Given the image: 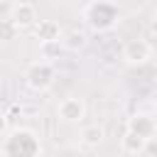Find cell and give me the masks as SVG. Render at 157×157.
I'll use <instances>...</instances> for the list:
<instances>
[{
  "label": "cell",
  "instance_id": "cell-6",
  "mask_svg": "<svg viewBox=\"0 0 157 157\" xmlns=\"http://www.w3.org/2000/svg\"><path fill=\"white\" fill-rule=\"evenodd\" d=\"M128 130H132V132H137V135H142V137L147 140V137H155L157 125H155V118H152V115L137 113V115H132V118L128 120Z\"/></svg>",
  "mask_w": 157,
  "mask_h": 157
},
{
  "label": "cell",
  "instance_id": "cell-10",
  "mask_svg": "<svg viewBox=\"0 0 157 157\" xmlns=\"http://www.w3.org/2000/svg\"><path fill=\"white\" fill-rule=\"evenodd\" d=\"M61 37H64V39H61L64 49H71V52H76V49H83V47H86V32H81V29H76V27L66 29Z\"/></svg>",
  "mask_w": 157,
  "mask_h": 157
},
{
  "label": "cell",
  "instance_id": "cell-9",
  "mask_svg": "<svg viewBox=\"0 0 157 157\" xmlns=\"http://www.w3.org/2000/svg\"><path fill=\"white\" fill-rule=\"evenodd\" d=\"M145 137L132 132V130H125V135L120 137V150L125 155H142V147H145Z\"/></svg>",
  "mask_w": 157,
  "mask_h": 157
},
{
  "label": "cell",
  "instance_id": "cell-7",
  "mask_svg": "<svg viewBox=\"0 0 157 157\" xmlns=\"http://www.w3.org/2000/svg\"><path fill=\"white\" fill-rule=\"evenodd\" d=\"M12 20L20 29H27L37 22V7L32 2H17L15 10H12Z\"/></svg>",
  "mask_w": 157,
  "mask_h": 157
},
{
  "label": "cell",
  "instance_id": "cell-2",
  "mask_svg": "<svg viewBox=\"0 0 157 157\" xmlns=\"http://www.w3.org/2000/svg\"><path fill=\"white\" fill-rule=\"evenodd\" d=\"M39 152H42L39 137L27 128L12 130L2 142V155H39Z\"/></svg>",
  "mask_w": 157,
  "mask_h": 157
},
{
  "label": "cell",
  "instance_id": "cell-13",
  "mask_svg": "<svg viewBox=\"0 0 157 157\" xmlns=\"http://www.w3.org/2000/svg\"><path fill=\"white\" fill-rule=\"evenodd\" d=\"M20 27L15 25L12 17H0V42H12L17 37Z\"/></svg>",
  "mask_w": 157,
  "mask_h": 157
},
{
  "label": "cell",
  "instance_id": "cell-12",
  "mask_svg": "<svg viewBox=\"0 0 157 157\" xmlns=\"http://www.w3.org/2000/svg\"><path fill=\"white\" fill-rule=\"evenodd\" d=\"M64 52V44L61 39H49V42H39V54L44 61H52V59H59Z\"/></svg>",
  "mask_w": 157,
  "mask_h": 157
},
{
  "label": "cell",
  "instance_id": "cell-4",
  "mask_svg": "<svg viewBox=\"0 0 157 157\" xmlns=\"http://www.w3.org/2000/svg\"><path fill=\"white\" fill-rule=\"evenodd\" d=\"M150 56H152V44L147 39H130L123 47V59L130 66H142L150 61Z\"/></svg>",
  "mask_w": 157,
  "mask_h": 157
},
{
  "label": "cell",
  "instance_id": "cell-14",
  "mask_svg": "<svg viewBox=\"0 0 157 157\" xmlns=\"http://www.w3.org/2000/svg\"><path fill=\"white\" fill-rule=\"evenodd\" d=\"M5 130H7V115H5V113H0V135H2Z\"/></svg>",
  "mask_w": 157,
  "mask_h": 157
},
{
  "label": "cell",
  "instance_id": "cell-3",
  "mask_svg": "<svg viewBox=\"0 0 157 157\" xmlns=\"http://www.w3.org/2000/svg\"><path fill=\"white\" fill-rule=\"evenodd\" d=\"M25 81H27V86L32 91H47L54 83V66H52V61L39 59V61L29 64L27 71H25Z\"/></svg>",
  "mask_w": 157,
  "mask_h": 157
},
{
  "label": "cell",
  "instance_id": "cell-5",
  "mask_svg": "<svg viewBox=\"0 0 157 157\" xmlns=\"http://www.w3.org/2000/svg\"><path fill=\"white\" fill-rule=\"evenodd\" d=\"M56 115H59V120H64V123H81L83 115H86V105H83L81 98L69 96V98H64V101L59 103Z\"/></svg>",
  "mask_w": 157,
  "mask_h": 157
},
{
  "label": "cell",
  "instance_id": "cell-8",
  "mask_svg": "<svg viewBox=\"0 0 157 157\" xmlns=\"http://www.w3.org/2000/svg\"><path fill=\"white\" fill-rule=\"evenodd\" d=\"M32 27H34V29H32V34H34V39H37V42L61 39V29H59V25H56L54 20H37Z\"/></svg>",
  "mask_w": 157,
  "mask_h": 157
},
{
  "label": "cell",
  "instance_id": "cell-1",
  "mask_svg": "<svg viewBox=\"0 0 157 157\" xmlns=\"http://www.w3.org/2000/svg\"><path fill=\"white\" fill-rule=\"evenodd\" d=\"M83 20L93 32H108L118 25V5L113 0H93L86 5Z\"/></svg>",
  "mask_w": 157,
  "mask_h": 157
},
{
  "label": "cell",
  "instance_id": "cell-15",
  "mask_svg": "<svg viewBox=\"0 0 157 157\" xmlns=\"http://www.w3.org/2000/svg\"><path fill=\"white\" fill-rule=\"evenodd\" d=\"M113 2H118V0H113Z\"/></svg>",
  "mask_w": 157,
  "mask_h": 157
},
{
  "label": "cell",
  "instance_id": "cell-11",
  "mask_svg": "<svg viewBox=\"0 0 157 157\" xmlns=\"http://www.w3.org/2000/svg\"><path fill=\"white\" fill-rule=\"evenodd\" d=\"M103 137H105V130L101 125H88V128L81 130V142L86 147H98L103 142Z\"/></svg>",
  "mask_w": 157,
  "mask_h": 157
}]
</instances>
